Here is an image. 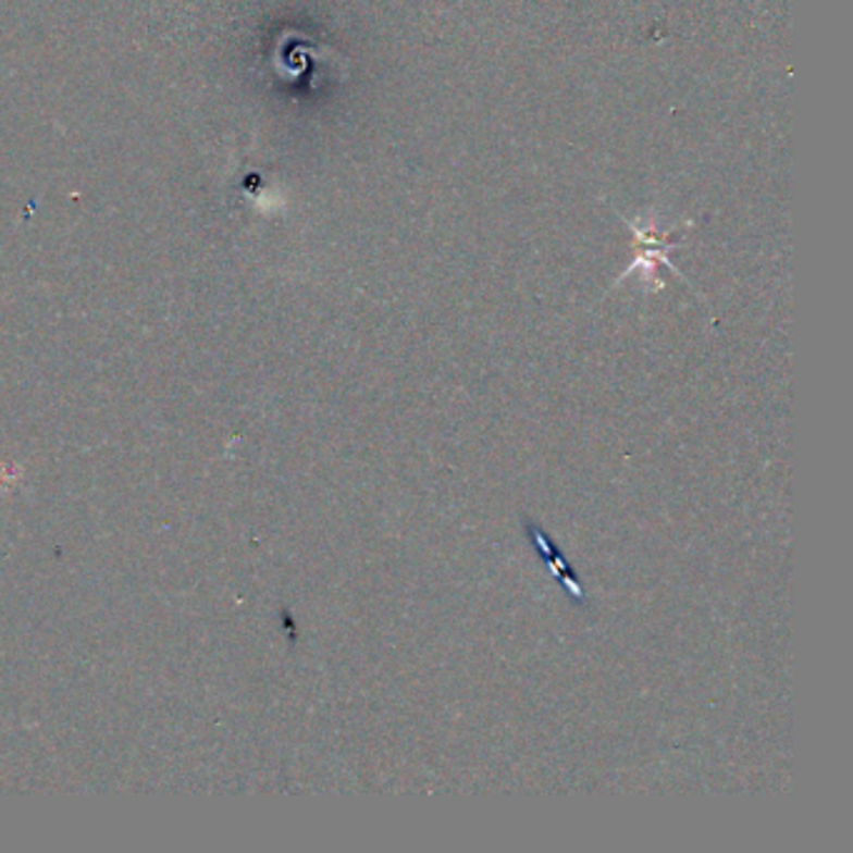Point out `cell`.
I'll use <instances>...</instances> for the list:
<instances>
[{
    "label": "cell",
    "mask_w": 853,
    "mask_h": 853,
    "mask_svg": "<svg viewBox=\"0 0 853 853\" xmlns=\"http://www.w3.org/2000/svg\"><path fill=\"white\" fill-rule=\"evenodd\" d=\"M526 531H529V539H531L533 546H536V548L541 551L543 561L548 564L551 573H554L556 579L566 585L568 596H571V598L576 601V604H583L585 596H583L581 583H579V579H576V571H573V568L566 564V558H564L561 551H558L556 543H551V539L546 536V533H543L541 526L531 523V521H526Z\"/></svg>",
    "instance_id": "1"
}]
</instances>
